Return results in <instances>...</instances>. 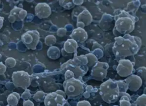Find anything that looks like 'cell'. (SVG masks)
<instances>
[{"label": "cell", "mask_w": 146, "mask_h": 106, "mask_svg": "<svg viewBox=\"0 0 146 106\" xmlns=\"http://www.w3.org/2000/svg\"><path fill=\"white\" fill-rule=\"evenodd\" d=\"M16 64V60L14 58L10 57L6 59L5 60V66L6 67L9 68H13Z\"/></svg>", "instance_id": "26"}, {"label": "cell", "mask_w": 146, "mask_h": 106, "mask_svg": "<svg viewBox=\"0 0 146 106\" xmlns=\"http://www.w3.org/2000/svg\"><path fill=\"white\" fill-rule=\"evenodd\" d=\"M63 85L64 92L68 97L79 96L84 91L83 83L80 80L74 78L66 80Z\"/></svg>", "instance_id": "5"}, {"label": "cell", "mask_w": 146, "mask_h": 106, "mask_svg": "<svg viewBox=\"0 0 146 106\" xmlns=\"http://www.w3.org/2000/svg\"><path fill=\"white\" fill-rule=\"evenodd\" d=\"M59 3L61 6L66 9H70L74 6L72 1H59Z\"/></svg>", "instance_id": "25"}, {"label": "cell", "mask_w": 146, "mask_h": 106, "mask_svg": "<svg viewBox=\"0 0 146 106\" xmlns=\"http://www.w3.org/2000/svg\"><path fill=\"white\" fill-rule=\"evenodd\" d=\"M64 78H65V80L71 79V78H74V74L71 71L66 70L65 73H64Z\"/></svg>", "instance_id": "30"}, {"label": "cell", "mask_w": 146, "mask_h": 106, "mask_svg": "<svg viewBox=\"0 0 146 106\" xmlns=\"http://www.w3.org/2000/svg\"><path fill=\"white\" fill-rule=\"evenodd\" d=\"M73 3L74 4V5H80L83 3V0H78V1H76V0H73L72 1Z\"/></svg>", "instance_id": "37"}, {"label": "cell", "mask_w": 146, "mask_h": 106, "mask_svg": "<svg viewBox=\"0 0 146 106\" xmlns=\"http://www.w3.org/2000/svg\"><path fill=\"white\" fill-rule=\"evenodd\" d=\"M61 68L71 71L74 74V78L79 80L86 74L88 70V67L84 64L78 56L67 61L63 64Z\"/></svg>", "instance_id": "4"}, {"label": "cell", "mask_w": 146, "mask_h": 106, "mask_svg": "<svg viewBox=\"0 0 146 106\" xmlns=\"http://www.w3.org/2000/svg\"><path fill=\"white\" fill-rule=\"evenodd\" d=\"M76 106H91V105L89 101L87 100H82L79 101L77 103Z\"/></svg>", "instance_id": "31"}, {"label": "cell", "mask_w": 146, "mask_h": 106, "mask_svg": "<svg viewBox=\"0 0 146 106\" xmlns=\"http://www.w3.org/2000/svg\"><path fill=\"white\" fill-rule=\"evenodd\" d=\"M92 21V16L87 10H83L76 17V22H81L86 26H88Z\"/></svg>", "instance_id": "14"}, {"label": "cell", "mask_w": 146, "mask_h": 106, "mask_svg": "<svg viewBox=\"0 0 146 106\" xmlns=\"http://www.w3.org/2000/svg\"><path fill=\"white\" fill-rule=\"evenodd\" d=\"M76 27H77V28H83L85 27V25L83 23H82L81 22H76Z\"/></svg>", "instance_id": "36"}, {"label": "cell", "mask_w": 146, "mask_h": 106, "mask_svg": "<svg viewBox=\"0 0 146 106\" xmlns=\"http://www.w3.org/2000/svg\"><path fill=\"white\" fill-rule=\"evenodd\" d=\"M39 33L36 30H30L24 33L21 40L27 48L34 50L39 42Z\"/></svg>", "instance_id": "7"}, {"label": "cell", "mask_w": 146, "mask_h": 106, "mask_svg": "<svg viewBox=\"0 0 146 106\" xmlns=\"http://www.w3.org/2000/svg\"><path fill=\"white\" fill-rule=\"evenodd\" d=\"M6 106H10V105H6Z\"/></svg>", "instance_id": "40"}, {"label": "cell", "mask_w": 146, "mask_h": 106, "mask_svg": "<svg viewBox=\"0 0 146 106\" xmlns=\"http://www.w3.org/2000/svg\"><path fill=\"white\" fill-rule=\"evenodd\" d=\"M35 13L36 17L40 19L48 17L51 14V9L46 3H38L35 7Z\"/></svg>", "instance_id": "12"}, {"label": "cell", "mask_w": 146, "mask_h": 106, "mask_svg": "<svg viewBox=\"0 0 146 106\" xmlns=\"http://www.w3.org/2000/svg\"><path fill=\"white\" fill-rule=\"evenodd\" d=\"M70 37L77 43H82L87 39L88 34L83 28H76L72 31Z\"/></svg>", "instance_id": "13"}, {"label": "cell", "mask_w": 146, "mask_h": 106, "mask_svg": "<svg viewBox=\"0 0 146 106\" xmlns=\"http://www.w3.org/2000/svg\"><path fill=\"white\" fill-rule=\"evenodd\" d=\"M115 30L120 34H129L135 28V17L124 10H120L114 17Z\"/></svg>", "instance_id": "2"}, {"label": "cell", "mask_w": 146, "mask_h": 106, "mask_svg": "<svg viewBox=\"0 0 146 106\" xmlns=\"http://www.w3.org/2000/svg\"><path fill=\"white\" fill-rule=\"evenodd\" d=\"M85 9V7H78L77 8H75L73 11H72V18L73 17H77L78 16V14H77V13H78V15L79 13H80L83 10Z\"/></svg>", "instance_id": "27"}, {"label": "cell", "mask_w": 146, "mask_h": 106, "mask_svg": "<svg viewBox=\"0 0 146 106\" xmlns=\"http://www.w3.org/2000/svg\"><path fill=\"white\" fill-rule=\"evenodd\" d=\"M133 71V64L128 59H120L116 68L117 74L121 77H127L131 75Z\"/></svg>", "instance_id": "9"}, {"label": "cell", "mask_w": 146, "mask_h": 106, "mask_svg": "<svg viewBox=\"0 0 146 106\" xmlns=\"http://www.w3.org/2000/svg\"><path fill=\"white\" fill-rule=\"evenodd\" d=\"M134 106H146V95L145 93L139 96L132 104Z\"/></svg>", "instance_id": "21"}, {"label": "cell", "mask_w": 146, "mask_h": 106, "mask_svg": "<svg viewBox=\"0 0 146 106\" xmlns=\"http://www.w3.org/2000/svg\"><path fill=\"white\" fill-rule=\"evenodd\" d=\"M56 42V38L53 35H48L44 38V43L48 46H51Z\"/></svg>", "instance_id": "22"}, {"label": "cell", "mask_w": 146, "mask_h": 106, "mask_svg": "<svg viewBox=\"0 0 146 106\" xmlns=\"http://www.w3.org/2000/svg\"><path fill=\"white\" fill-rule=\"evenodd\" d=\"M54 54L57 58L60 56V51L56 47H51L49 48L47 51V55L49 58H51L52 59H54Z\"/></svg>", "instance_id": "20"}, {"label": "cell", "mask_w": 146, "mask_h": 106, "mask_svg": "<svg viewBox=\"0 0 146 106\" xmlns=\"http://www.w3.org/2000/svg\"><path fill=\"white\" fill-rule=\"evenodd\" d=\"M30 97H31V94L29 92V90L26 89L25 91L22 95V97L24 99H28Z\"/></svg>", "instance_id": "32"}, {"label": "cell", "mask_w": 146, "mask_h": 106, "mask_svg": "<svg viewBox=\"0 0 146 106\" xmlns=\"http://www.w3.org/2000/svg\"><path fill=\"white\" fill-rule=\"evenodd\" d=\"M3 21H4V18L3 17H2L0 16V29L2 27L3 24Z\"/></svg>", "instance_id": "38"}, {"label": "cell", "mask_w": 146, "mask_h": 106, "mask_svg": "<svg viewBox=\"0 0 146 106\" xmlns=\"http://www.w3.org/2000/svg\"><path fill=\"white\" fill-rule=\"evenodd\" d=\"M85 56L87 59V66L88 67H92L98 62V58L96 56L93 54H87Z\"/></svg>", "instance_id": "19"}, {"label": "cell", "mask_w": 146, "mask_h": 106, "mask_svg": "<svg viewBox=\"0 0 146 106\" xmlns=\"http://www.w3.org/2000/svg\"><path fill=\"white\" fill-rule=\"evenodd\" d=\"M109 66L107 63L97 62L92 67L91 72L92 78L96 80L102 81L106 78Z\"/></svg>", "instance_id": "8"}, {"label": "cell", "mask_w": 146, "mask_h": 106, "mask_svg": "<svg viewBox=\"0 0 146 106\" xmlns=\"http://www.w3.org/2000/svg\"><path fill=\"white\" fill-rule=\"evenodd\" d=\"M45 96H46V94L44 92L42 91H39L34 94L33 98L36 101L42 102L44 100Z\"/></svg>", "instance_id": "24"}, {"label": "cell", "mask_w": 146, "mask_h": 106, "mask_svg": "<svg viewBox=\"0 0 146 106\" xmlns=\"http://www.w3.org/2000/svg\"><path fill=\"white\" fill-rule=\"evenodd\" d=\"M99 93L105 102L115 103L119 97L120 91L116 81L108 79L103 82L99 87Z\"/></svg>", "instance_id": "3"}, {"label": "cell", "mask_w": 146, "mask_h": 106, "mask_svg": "<svg viewBox=\"0 0 146 106\" xmlns=\"http://www.w3.org/2000/svg\"><path fill=\"white\" fill-rule=\"evenodd\" d=\"M113 106H119V105H113Z\"/></svg>", "instance_id": "39"}, {"label": "cell", "mask_w": 146, "mask_h": 106, "mask_svg": "<svg viewBox=\"0 0 146 106\" xmlns=\"http://www.w3.org/2000/svg\"><path fill=\"white\" fill-rule=\"evenodd\" d=\"M43 101L45 106H64L66 100L55 92H51L46 95Z\"/></svg>", "instance_id": "10"}, {"label": "cell", "mask_w": 146, "mask_h": 106, "mask_svg": "<svg viewBox=\"0 0 146 106\" xmlns=\"http://www.w3.org/2000/svg\"><path fill=\"white\" fill-rule=\"evenodd\" d=\"M12 81L15 87L26 89L31 84V77L27 72L17 71L13 73Z\"/></svg>", "instance_id": "6"}, {"label": "cell", "mask_w": 146, "mask_h": 106, "mask_svg": "<svg viewBox=\"0 0 146 106\" xmlns=\"http://www.w3.org/2000/svg\"><path fill=\"white\" fill-rule=\"evenodd\" d=\"M6 68L7 67L4 64H3L2 62H0V75H2L5 72Z\"/></svg>", "instance_id": "33"}, {"label": "cell", "mask_w": 146, "mask_h": 106, "mask_svg": "<svg viewBox=\"0 0 146 106\" xmlns=\"http://www.w3.org/2000/svg\"><path fill=\"white\" fill-rule=\"evenodd\" d=\"M23 106H34V103L29 100H25L23 102Z\"/></svg>", "instance_id": "34"}, {"label": "cell", "mask_w": 146, "mask_h": 106, "mask_svg": "<svg viewBox=\"0 0 146 106\" xmlns=\"http://www.w3.org/2000/svg\"><path fill=\"white\" fill-rule=\"evenodd\" d=\"M140 4V3L139 1H131L130 2H129L128 3L127 6V10L128 11L127 12L128 13L132 12V13H133V14H135V13L137 10Z\"/></svg>", "instance_id": "18"}, {"label": "cell", "mask_w": 146, "mask_h": 106, "mask_svg": "<svg viewBox=\"0 0 146 106\" xmlns=\"http://www.w3.org/2000/svg\"><path fill=\"white\" fill-rule=\"evenodd\" d=\"M20 95L19 93L17 92H13L10 93L7 98V101L8 103V105L10 106H15L16 105L18 101L20 99Z\"/></svg>", "instance_id": "16"}, {"label": "cell", "mask_w": 146, "mask_h": 106, "mask_svg": "<svg viewBox=\"0 0 146 106\" xmlns=\"http://www.w3.org/2000/svg\"><path fill=\"white\" fill-rule=\"evenodd\" d=\"M55 92L56 93H58V95H60L62 96L64 98H66V95L64 91H62V90H59V89H58V90L56 91Z\"/></svg>", "instance_id": "35"}, {"label": "cell", "mask_w": 146, "mask_h": 106, "mask_svg": "<svg viewBox=\"0 0 146 106\" xmlns=\"http://www.w3.org/2000/svg\"><path fill=\"white\" fill-rule=\"evenodd\" d=\"M136 74L137 76H139L143 80L145 81V79H146V68L145 67H139V68H137L136 70Z\"/></svg>", "instance_id": "23"}, {"label": "cell", "mask_w": 146, "mask_h": 106, "mask_svg": "<svg viewBox=\"0 0 146 106\" xmlns=\"http://www.w3.org/2000/svg\"><path fill=\"white\" fill-rule=\"evenodd\" d=\"M26 15H27V11L26 10L21 9L18 13V15L19 21L24 19L26 17Z\"/></svg>", "instance_id": "28"}, {"label": "cell", "mask_w": 146, "mask_h": 106, "mask_svg": "<svg viewBox=\"0 0 146 106\" xmlns=\"http://www.w3.org/2000/svg\"><path fill=\"white\" fill-rule=\"evenodd\" d=\"M120 93L123 94V95H120L121 97L119 100L120 106H131V103L129 101L131 97L129 94L127 93L126 92H121Z\"/></svg>", "instance_id": "17"}, {"label": "cell", "mask_w": 146, "mask_h": 106, "mask_svg": "<svg viewBox=\"0 0 146 106\" xmlns=\"http://www.w3.org/2000/svg\"><path fill=\"white\" fill-rule=\"evenodd\" d=\"M124 81L127 88L131 91H137L141 86L143 81L141 79L136 75H131L127 78Z\"/></svg>", "instance_id": "11"}, {"label": "cell", "mask_w": 146, "mask_h": 106, "mask_svg": "<svg viewBox=\"0 0 146 106\" xmlns=\"http://www.w3.org/2000/svg\"><path fill=\"white\" fill-rule=\"evenodd\" d=\"M115 40L112 51L118 61L137 54L141 46L140 38L129 34L115 37Z\"/></svg>", "instance_id": "1"}, {"label": "cell", "mask_w": 146, "mask_h": 106, "mask_svg": "<svg viewBox=\"0 0 146 106\" xmlns=\"http://www.w3.org/2000/svg\"><path fill=\"white\" fill-rule=\"evenodd\" d=\"M78 43L72 39H67L64 43L63 49L68 54H71L75 52L78 48Z\"/></svg>", "instance_id": "15"}, {"label": "cell", "mask_w": 146, "mask_h": 106, "mask_svg": "<svg viewBox=\"0 0 146 106\" xmlns=\"http://www.w3.org/2000/svg\"><path fill=\"white\" fill-rule=\"evenodd\" d=\"M66 33H67V30L65 28H59L56 31L57 35L59 37H63L66 36Z\"/></svg>", "instance_id": "29"}]
</instances>
